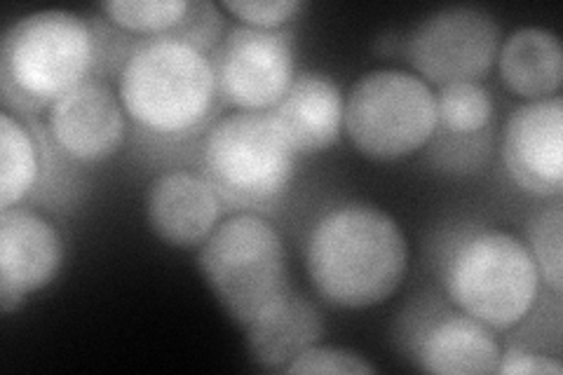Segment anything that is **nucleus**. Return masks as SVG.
Returning <instances> with one entry per match:
<instances>
[{"instance_id": "4468645a", "label": "nucleus", "mask_w": 563, "mask_h": 375, "mask_svg": "<svg viewBox=\"0 0 563 375\" xmlns=\"http://www.w3.org/2000/svg\"><path fill=\"white\" fill-rule=\"evenodd\" d=\"M273 115L285 130L296 155L331 148L343 134L345 95L324 74L296 76Z\"/></svg>"}, {"instance_id": "4be33fe9", "label": "nucleus", "mask_w": 563, "mask_h": 375, "mask_svg": "<svg viewBox=\"0 0 563 375\" xmlns=\"http://www.w3.org/2000/svg\"><path fill=\"white\" fill-rule=\"evenodd\" d=\"M291 375H372L376 366L366 362V356L347 348L333 345H310L296 354L285 368Z\"/></svg>"}, {"instance_id": "f8f14e48", "label": "nucleus", "mask_w": 563, "mask_h": 375, "mask_svg": "<svg viewBox=\"0 0 563 375\" xmlns=\"http://www.w3.org/2000/svg\"><path fill=\"white\" fill-rule=\"evenodd\" d=\"M125 115L118 95L87 80L49 106L47 130L55 146L74 163L97 165L115 155L125 141Z\"/></svg>"}, {"instance_id": "412c9836", "label": "nucleus", "mask_w": 563, "mask_h": 375, "mask_svg": "<svg viewBox=\"0 0 563 375\" xmlns=\"http://www.w3.org/2000/svg\"><path fill=\"white\" fill-rule=\"evenodd\" d=\"M528 252H531L544 287L561 296L563 289V207L561 200L542 209L528 228Z\"/></svg>"}, {"instance_id": "1a4fd4ad", "label": "nucleus", "mask_w": 563, "mask_h": 375, "mask_svg": "<svg viewBox=\"0 0 563 375\" xmlns=\"http://www.w3.org/2000/svg\"><path fill=\"white\" fill-rule=\"evenodd\" d=\"M214 68L219 95L238 111H273L296 78L289 35L250 26L231 31Z\"/></svg>"}, {"instance_id": "f3484780", "label": "nucleus", "mask_w": 563, "mask_h": 375, "mask_svg": "<svg viewBox=\"0 0 563 375\" xmlns=\"http://www.w3.org/2000/svg\"><path fill=\"white\" fill-rule=\"evenodd\" d=\"M503 85L519 99L559 97L563 85V47L559 35L542 26L517 29L498 49Z\"/></svg>"}, {"instance_id": "5701e85b", "label": "nucleus", "mask_w": 563, "mask_h": 375, "mask_svg": "<svg viewBox=\"0 0 563 375\" xmlns=\"http://www.w3.org/2000/svg\"><path fill=\"white\" fill-rule=\"evenodd\" d=\"M306 3L298 0H223L221 10L231 12L238 22L250 29L277 31L301 14Z\"/></svg>"}, {"instance_id": "2eb2a0df", "label": "nucleus", "mask_w": 563, "mask_h": 375, "mask_svg": "<svg viewBox=\"0 0 563 375\" xmlns=\"http://www.w3.org/2000/svg\"><path fill=\"white\" fill-rule=\"evenodd\" d=\"M244 331L252 360L266 371L285 373L296 354L322 343L324 321L310 300L287 289L273 298Z\"/></svg>"}, {"instance_id": "dca6fc26", "label": "nucleus", "mask_w": 563, "mask_h": 375, "mask_svg": "<svg viewBox=\"0 0 563 375\" xmlns=\"http://www.w3.org/2000/svg\"><path fill=\"white\" fill-rule=\"evenodd\" d=\"M500 343L490 327L461 310L439 317L420 338L416 360L439 375H488L500 364Z\"/></svg>"}, {"instance_id": "a211bd4d", "label": "nucleus", "mask_w": 563, "mask_h": 375, "mask_svg": "<svg viewBox=\"0 0 563 375\" xmlns=\"http://www.w3.org/2000/svg\"><path fill=\"white\" fill-rule=\"evenodd\" d=\"M38 148L22 120L0 113V211L20 207L38 181Z\"/></svg>"}, {"instance_id": "9b49d317", "label": "nucleus", "mask_w": 563, "mask_h": 375, "mask_svg": "<svg viewBox=\"0 0 563 375\" xmlns=\"http://www.w3.org/2000/svg\"><path fill=\"white\" fill-rule=\"evenodd\" d=\"M503 159L517 186L559 198L563 186V101H526L505 124Z\"/></svg>"}, {"instance_id": "f03ea898", "label": "nucleus", "mask_w": 563, "mask_h": 375, "mask_svg": "<svg viewBox=\"0 0 563 375\" xmlns=\"http://www.w3.org/2000/svg\"><path fill=\"white\" fill-rule=\"evenodd\" d=\"M219 97L217 68L205 52L181 38L139 45L122 64L118 99L139 128L184 136L209 118Z\"/></svg>"}, {"instance_id": "b1692460", "label": "nucleus", "mask_w": 563, "mask_h": 375, "mask_svg": "<svg viewBox=\"0 0 563 375\" xmlns=\"http://www.w3.org/2000/svg\"><path fill=\"white\" fill-rule=\"evenodd\" d=\"M500 375H561L563 366L561 362L552 360V356H540L533 352H526L519 348H509L503 352L498 371Z\"/></svg>"}, {"instance_id": "423d86ee", "label": "nucleus", "mask_w": 563, "mask_h": 375, "mask_svg": "<svg viewBox=\"0 0 563 375\" xmlns=\"http://www.w3.org/2000/svg\"><path fill=\"white\" fill-rule=\"evenodd\" d=\"M437 128V92L413 70H368L345 97L343 132L355 151L376 163L418 153Z\"/></svg>"}, {"instance_id": "6ab92c4d", "label": "nucleus", "mask_w": 563, "mask_h": 375, "mask_svg": "<svg viewBox=\"0 0 563 375\" xmlns=\"http://www.w3.org/2000/svg\"><path fill=\"white\" fill-rule=\"evenodd\" d=\"M437 120L446 132L477 134L493 120V97L482 82H453L439 87Z\"/></svg>"}, {"instance_id": "9d476101", "label": "nucleus", "mask_w": 563, "mask_h": 375, "mask_svg": "<svg viewBox=\"0 0 563 375\" xmlns=\"http://www.w3.org/2000/svg\"><path fill=\"white\" fill-rule=\"evenodd\" d=\"M64 263V240L45 217L29 209L0 211V310H20L45 289Z\"/></svg>"}, {"instance_id": "aec40b11", "label": "nucleus", "mask_w": 563, "mask_h": 375, "mask_svg": "<svg viewBox=\"0 0 563 375\" xmlns=\"http://www.w3.org/2000/svg\"><path fill=\"white\" fill-rule=\"evenodd\" d=\"M109 22L130 33H167L186 22L190 5L186 0H109L99 5Z\"/></svg>"}, {"instance_id": "ddd939ff", "label": "nucleus", "mask_w": 563, "mask_h": 375, "mask_svg": "<svg viewBox=\"0 0 563 375\" xmlns=\"http://www.w3.org/2000/svg\"><path fill=\"white\" fill-rule=\"evenodd\" d=\"M221 200L207 176L174 169L165 172L146 192V219L165 244L176 249L202 246L217 230Z\"/></svg>"}, {"instance_id": "0eeeda50", "label": "nucleus", "mask_w": 563, "mask_h": 375, "mask_svg": "<svg viewBox=\"0 0 563 375\" xmlns=\"http://www.w3.org/2000/svg\"><path fill=\"white\" fill-rule=\"evenodd\" d=\"M296 157L273 111H238L221 118L202 148L205 176L214 188L244 202L279 198L291 184Z\"/></svg>"}, {"instance_id": "f257e3e1", "label": "nucleus", "mask_w": 563, "mask_h": 375, "mask_svg": "<svg viewBox=\"0 0 563 375\" xmlns=\"http://www.w3.org/2000/svg\"><path fill=\"white\" fill-rule=\"evenodd\" d=\"M306 271L329 306L368 310L401 287L409 271V242L395 217L380 207L341 205L312 225Z\"/></svg>"}, {"instance_id": "6e6552de", "label": "nucleus", "mask_w": 563, "mask_h": 375, "mask_svg": "<svg viewBox=\"0 0 563 375\" xmlns=\"http://www.w3.org/2000/svg\"><path fill=\"white\" fill-rule=\"evenodd\" d=\"M500 24L474 5H451L428 14L409 35L407 57L428 85L479 82L496 66Z\"/></svg>"}, {"instance_id": "7ed1b4c3", "label": "nucleus", "mask_w": 563, "mask_h": 375, "mask_svg": "<svg viewBox=\"0 0 563 375\" xmlns=\"http://www.w3.org/2000/svg\"><path fill=\"white\" fill-rule=\"evenodd\" d=\"M538 265L521 238L500 228L472 232L453 249L444 287L453 306L493 331L531 315L540 291Z\"/></svg>"}, {"instance_id": "20e7f679", "label": "nucleus", "mask_w": 563, "mask_h": 375, "mask_svg": "<svg viewBox=\"0 0 563 375\" xmlns=\"http://www.w3.org/2000/svg\"><path fill=\"white\" fill-rule=\"evenodd\" d=\"M202 279L242 329L287 291V249L277 228L258 213H235L200 246Z\"/></svg>"}, {"instance_id": "39448f33", "label": "nucleus", "mask_w": 563, "mask_h": 375, "mask_svg": "<svg viewBox=\"0 0 563 375\" xmlns=\"http://www.w3.org/2000/svg\"><path fill=\"white\" fill-rule=\"evenodd\" d=\"M92 64L95 33L74 12H31L3 33L0 74L10 92L29 103L52 106L87 82Z\"/></svg>"}]
</instances>
